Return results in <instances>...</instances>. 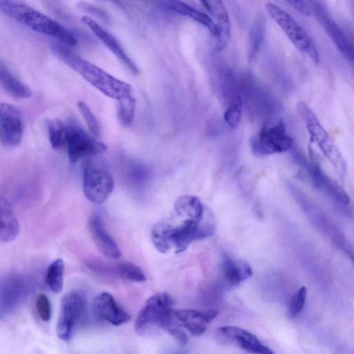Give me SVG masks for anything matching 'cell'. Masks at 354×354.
Segmentation results:
<instances>
[{
  "mask_svg": "<svg viewBox=\"0 0 354 354\" xmlns=\"http://www.w3.org/2000/svg\"><path fill=\"white\" fill-rule=\"evenodd\" d=\"M86 313V297L80 290L66 294L62 300L60 314L57 324L58 337L64 341L71 339L74 330Z\"/></svg>",
  "mask_w": 354,
  "mask_h": 354,
  "instance_id": "obj_9",
  "label": "cell"
},
{
  "mask_svg": "<svg viewBox=\"0 0 354 354\" xmlns=\"http://www.w3.org/2000/svg\"><path fill=\"white\" fill-rule=\"evenodd\" d=\"M286 2L304 16L308 17L313 14L312 8L308 1L292 0Z\"/></svg>",
  "mask_w": 354,
  "mask_h": 354,
  "instance_id": "obj_37",
  "label": "cell"
},
{
  "mask_svg": "<svg viewBox=\"0 0 354 354\" xmlns=\"http://www.w3.org/2000/svg\"><path fill=\"white\" fill-rule=\"evenodd\" d=\"M264 30L263 17L262 18V16L258 15L256 20L253 22L249 35V56L251 58L259 50L263 39Z\"/></svg>",
  "mask_w": 354,
  "mask_h": 354,
  "instance_id": "obj_31",
  "label": "cell"
},
{
  "mask_svg": "<svg viewBox=\"0 0 354 354\" xmlns=\"http://www.w3.org/2000/svg\"><path fill=\"white\" fill-rule=\"evenodd\" d=\"M77 106L88 129L93 136L98 137L100 131V125L96 117L85 102L80 101L77 103Z\"/></svg>",
  "mask_w": 354,
  "mask_h": 354,
  "instance_id": "obj_34",
  "label": "cell"
},
{
  "mask_svg": "<svg viewBox=\"0 0 354 354\" xmlns=\"http://www.w3.org/2000/svg\"><path fill=\"white\" fill-rule=\"evenodd\" d=\"M0 240L7 243L16 239L19 232V225L12 205L3 196L0 199Z\"/></svg>",
  "mask_w": 354,
  "mask_h": 354,
  "instance_id": "obj_24",
  "label": "cell"
},
{
  "mask_svg": "<svg viewBox=\"0 0 354 354\" xmlns=\"http://www.w3.org/2000/svg\"><path fill=\"white\" fill-rule=\"evenodd\" d=\"M307 297V288L301 286L290 299L287 313L290 318L297 317L304 308Z\"/></svg>",
  "mask_w": 354,
  "mask_h": 354,
  "instance_id": "obj_33",
  "label": "cell"
},
{
  "mask_svg": "<svg viewBox=\"0 0 354 354\" xmlns=\"http://www.w3.org/2000/svg\"><path fill=\"white\" fill-rule=\"evenodd\" d=\"M93 307L96 315L113 326H120L131 319L127 312L109 292H102L93 300Z\"/></svg>",
  "mask_w": 354,
  "mask_h": 354,
  "instance_id": "obj_18",
  "label": "cell"
},
{
  "mask_svg": "<svg viewBox=\"0 0 354 354\" xmlns=\"http://www.w3.org/2000/svg\"><path fill=\"white\" fill-rule=\"evenodd\" d=\"M221 274L227 284L236 286L252 275L250 264L245 260L230 257H223L221 265Z\"/></svg>",
  "mask_w": 354,
  "mask_h": 354,
  "instance_id": "obj_23",
  "label": "cell"
},
{
  "mask_svg": "<svg viewBox=\"0 0 354 354\" xmlns=\"http://www.w3.org/2000/svg\"><path fill=\"white\" fill-rule=\"evenodd\" d=\"M174 209L180 216L193 221H201L204 214V208L201 200L192 195L178 197L174 203Z\"/></svg>",
  "mask_w": 354,
  "mask_h": 354,
  "instance_id": "obj_26",
  "label": "cell"
},
{
  "mask_svg": "<svg viewBox=\"0 0 354 354\" xmlns=\"http://www.w3.org/2000/svg\"><path fill=\"white\" fill-rule=\"evenodd\" d=\"M71 163L106 151V146L74 122L66 123V146Z\"/></svg>",
  "mask_w": 354,
  "mask_h": 354,
  "instance_id": "obj_10",
  "label": "cell"
},
{
  "mask_svg": "<svg viewBox=\"0 0 354 354\" xmlns=\"http://www.w3.org/2000/svg\"><path fill=\"white\" fill-rule=\"evenodd\" d=\"M215 225L213 222H202L186 219L183 223L171 231V242L176 252H182L195 241L206 239L213 235Z\"/></svg>",
  "mask_w": 354,
  "mask_h": 354,
  "instance_id": "obj_15",
  "label": "cell"
},
{
  "mask_svg": "<svg viewBox=\"0 0 354 354\" xmlns=\"http://www.w3.org/2000/svg\"><path fill=\"white\" fill-rule=\"evenodd\" d=\"M136 109V99L132 95L118 100V117L124 127H129L133 122Z\"/></svg>",
  "mask_w": 354,
  "mask_h": 354,
  "instance_id": "obj_30",
  "label": "cell"
},
{
  "mask_svg": "<svg viewBox=\"0 0 354 354\" xmlns=\"http://www.w3.org/2000/svg\"><path fill=\"white\" fill-rule=\"evenodd\" d=\"M171 228L167 223H158L151 229V241L155 248L162 253L167 252L172 247L170 238Z\"/></svg>",
  "mask_w": 354,
  "mask_h": 354,
  "instance_id": "obj_27",
  "label": "cell"
},
{
  "mask_svg": "<svg viewBox=\"0 0 354 354\" xmlns=\"http://www.w3.org/2000/svg\"><path fill=\"white\" fill-rule=\"evenodd\" d=\"M243 106H233L226 108L224 120L232 129L236 128L240 122Z\"/></svg>",
  "mask_w": 354,
  "mask_h": 354,
  "instance_id": "obj_36",
  "label": "cell"
},
{
  "mask_svg": "<svg viewBox=\"0 0 354 354\" xmlns=\"http://www.w3.org/2000/svg\"><path fill=\"white\" fill-rule=\"evenodd\" d=\"M289 187L312 225L344 253L354 267V247L342 230L302 192L292 185Z\"/></svg>",
  "mask_w": 354,
  "mask_h": 354,
  "instance_id": "obj_3",
  "label": "cell"
},
{
  "mask_svg": "<svg viewBox=\"0 0 354 354\" xmlns=\"http://www.w3.org/2000/svg\"><path fill=\"white\" fill-rule=\"evenodd\" d=\"M308 2L315 19L339 52L346 60L353 62L354 44L331 17L324 3L317 1Z\"/></svg>",
  "mask_w": 354,
  "mask_h": 354,
  "instance_id": "obj_11",
  "label": "cell"
},
{
  "mask_svg": "<svg viewBox=\"0 0 354 354\" xmlns=\"http://www.w3.org/2000/svg\"><path fill=\"white\" fill-rule=\"evenodd\" d=\"M49 142L53 149L66 146V122L59 119H52L47 122Z\"/></svg>",
  "mask_w": 354,
  "mask_h": 354,
  "instance_id": "obj_29",
  "label": "cell"
},
{
  "mask_svg": "<svg viewBox=\"0 0 354 354\" xmlns=\"http://www.w3.org/2000/svg\"><path fill=\"white\" fill-rule=\"evenodd\" d=\"M306 171L313 185L323 192L334 203L341 208H346L351 204V199L346 191L327 175L317 162H299Z\"/></svg>",
  "mask_w": 354,
  "mask_h": 354,
  "instance_id": "obj_14",
  "label": "cell"
},
{
  "mask_svg": "<svg viewBox=\"0 0 354 354\" xmlns=\"http://www.w3.org/2000/svg\"><path fill=\"white\" fill-rule=\"evenodd\" d=\"M115 271L118 276L131 281L144 282L147 279L142 269L131 263H121L116 266Z\"/></svg>",
  "mask_w": 354,
  "mask_h": 354,
  "instance_id": "obj_32",
  "label": "cell"
},
{
  "mask_svg": "<svg viewBox=\"0 0 354 354\" xmlns=\"http://www.w3.org/2000/svg\"><path fill=\"white\" fill-rule=\"evenodd\" d=\"M35 304L37 313L41 320L48 322L51 318L52 310L48 297L42 293L38 295Z\"/></svg>",
  "mask_w": 354,
  "mask_h": 354,
  "instance_id": "obj_35",
  "label": "cell"
},
{
  "mask_svg": "<svg viewBox=\"0 0 354 354\" xmlns=\"http://www.w3.org/2000/svg\"><path fill=\"white\" fill-rule=\"evenodd\" d=\"M174 304V298L168 293L160 292L151 296L138 314L135 322V330L145 335L152 327L158 326L164 312Z\"/></svg>",
  "mask_w": 354,
  "mask_h": 354,
  "instance_id": "obj_13",
  "label": "cell"
},
{
  "mask_svg": "<svg viewBox=\"0 0 354 354\" xmlns=\"http://www.w3.org/2000/svg\"><path fill=\"white\" fill-rule=\"evenodd\" d=\"M81 21L88 26L93 34L118 57V59L127 67L131 73H138L139 70L130 58L121 44L110 32L102 28L93 19L88 16H83Z\"/></svg>",
  "mask_w": 354,
  "mask_h": 354,
  "instance_id": "obj_19",
  "label": "cell"
},
{
  "mask_svg": "<svg viewBox=\"0 0 354 354\" xmlns=\"http://www.w3.org/2000/svg\"><path fill=\"white\" fill-rule=\"evenodd\" d=\"M266 9L292 44L302 53L306 55L315 64L320 62L318 49L303 28L290 15L274 3H267Z\"/></svg>",
  "mask_w": 354,
  "mask_h": 354,
  "instance_id": "obj_6",
  "label": "cell"
},
{
  "mask_svg": "<svg viewBox=\"0 0 354 354\" xmlns=\"http://www.w3.org/2000/svg\"><path fill=\"white\" fill-rule=\"evenodd\" d=\"M201 3L214 19L219 31L216 38V49L221 50L227 46L230 37V21L227 10L221 1H202Z\"/></svg>",
  "mask_w": 354,
  "mask_h": 354,
  "instance_id": "obj_21",
  "label": "cell"
},
{
  "mask_svg": "<svg viewBox=\"0 0 354 354\" xmlns=\"http://www.w3.org/2000/svg\"><path fill=\"white\" fill-rule=\"evenodd\" d=\"M1 11L38 32L53 36L65 44L75 46V37L66 28L50 17L28 5L17 1H0Z\"/></svg>",
  "mask_w": 354,
  "mask_h": 354,
  "instance_id": "obj_2",
  "label": "cell"
},
{
  "mask_svg": "<svg viewBox=\"0 0 354 354\" xmlns=\"http://www.w3.org/2000/svg\"><path fill=\"white\" fill-rule=\"evenodd\" d=\"M27 281L11 277L3 281L0 291V315L3 318L12 313L26 299L30 291Z\"/></svg>",
  "mask_w": 354,
  "mask_h": 354,
  "instance_id": "obj_17",
  "label": "cell"
},
{
  "mask_svg": "<svg viewBox=\"0 0 354 354\" xmlns=\"http://www.w3.org/2000/svg\"><path fill=\"white\" fill-rule=\"evenodd\" d=\"M297 109L310 141L319 149L339 177L343 179L346 173V162L334 140L306 103L298 102Z\"/></svg>",
  "mask_w": 354,
  "mask_h": 354,
  "instance_id": "obj_4",
  "label": "cell"
},
{
  "mask_svg": "<svg viewBox=\"0 0 354 354\" xmlns=\"http://www.w3.org/2000/svg\"><path fill=\"white\" fill-rule=\"evenodd\" d=\"M292 146L293 139L281 121L274 124H266L258 135L251 140L252 150L257 156L285 152Z\"/></svg>",
  "mask_w": 354,
  "mask_h": 354,
  "instance_id": "obj_8",
  "label": "cell"
},
{
  "mask_svg": "<svg viewBox=\"0 0 354 354\" xmlns=\"http://www.w3.org/2000/svg\"><path fill=\"white\" fill-rule=\"evenodd\" d=\"M80 6V8L88 11L91 14H92L96 17H100L101 19H104V21H107L109 20V17H108L106 12L104 10H103L97 7H95L94 6H91L90 4H87L85 3H81Z\"/></svg>",
  "mask_w": 354,
  "mask_h": 354,
  "instance_id": "obj_38",
  "label": "cell"
},
{
  "mask_svg": "<svg viewBox=\"0 0 354 354\" xmlns=\"http://www.w3.org/2000/svg\"><path fill=\"white\" fill-rule=\"evenodd\" d=\"M53 52L85 80L109 97L119 100L132 95V86L80 57L60 44L51 45Z\"/></svg>",
  "mask_w": 354,
  "mask_h": 354,
  "instance_id": "obj_1",
  "label": "cell"
},
{
  "mask_svg": "<svg viewBox=\"0 0 354 354\" xmlns=\"http://www.w3.org/2000/svg\"><path fill=\"white\" fill-rule=\"evenodd\" d=\"M214 336L219 343L236 346L250 353L274 354L254 334L239 326H221L216 330Z\"/></svg>",
  "mask_w": 354,
  "mask_h": 354,
  "instance_id": "obj_12",
  "label": "cell"
},
{
  "mask_svg": "<svg viewBox=\"0 0 354 354\" xmlns=\"http://www.w3.org/2000/svg\"><path fill=\"white\" fill-rule=\"evenodd\" d=\"M24 134V120L20 111L12 104L3 102L0 107V138L6 147L19 145Z\"/></svg>",
  "mask_w": 354,
  "mask_h": 354,
  "instance_id": "obj_16",
  "label": "cell"
},
{
  "mask_svg": "<svg viewBox=\"0 0 354 354\" xmlns=\"http://www.w3.org/2000/svg\"><path fill=\"white\" fill-rule=\"evenodd\" d=\"M218 314V310L212 309L198 310L174 309L171 307L164 312L158 327L167 333L171 330H179L183 332L186 330L193 336H201Z\"/></svg>",
  "mask_w": 354,
  "mask_h": 354,
  "instance_id": "obj_5",
  "label": "cell"
},
{
  "mask_svg": "<svg viewBox=\"0 0 354 354\" xmlns=\"http://www.w3.org/2000/svg\"><path fill=\"white\" fill-rule=\"evenodd\" d=\"M89 232L97 248L104 256L118 259L121 252L118 244L106 230L102 218L97 214L92 216L88 223Z\"/></svg>",
  "mask_w": 354,
  "mask_h": 354,
  "instance_id": "obj_20",
  "label": "cell"
},
{
  "mask_svg": "<svg viewBox=\"0 0 354 354\" xmlns=\"http://www.w3.org/2000/svg\"><path fill=\"white\" fill-rule=\"evenodd\" d=\"M0 83L5 91L15 98L26 99L32 95L30 87L17 78L2 61L0 63Z\"/></svg>",
  "mask_w": 354,
  "mask_h": 354,
  "instance_id": "obj_25",
  "label": "cell"
},
{
  "mask_svg": "<svg viewBox=\"0 0 354 354\" xmlns=\"http://www.w3.org/2000/svg\"><path fill=\"white\" fill-rule=\"evenodd\" d=\"M82 188L86 198L95 204L106 201L114 189L113 178L109 169L92 157L82 162Z\"/></svg>",
  "mask_w": 354,
  "mask_h": 354,
  "instance_id": "obj_7",
  "label": "cell"
},
{
  "mask_svg": "<svg viewBox=\"0 0 354 354\" xmlns=\"http://www.w3.org/2000/svg\"><path fill=\"white\" fill-rule=\"evenodd\" d=\"M64 262L57 259L48 266L46 274V283L53 292L62 291L64 285Z\"/></svg>",
  "mask_w": 354,
  "mask_h": 354,
  "instance_id": "obj_28",
  "label": "cell"
},
{
  "mask_svg": "<svg viewBox=\"0 0 354 354\" xmlns=\"http://www.w3.org/2000/svg\"><path fill=\"white\" fill-rule=\"evenodd\" d=\"M161 5L167 10L192 19L206 27L216 39L218 37V29L214 21L207 14L180 1H165L161 2Z\"/></svg>",
  "mask_w": 354,
  "mask_h": 354,
  "instance_id": "obj_22",
  "label": "cell"
}]
</instances>
